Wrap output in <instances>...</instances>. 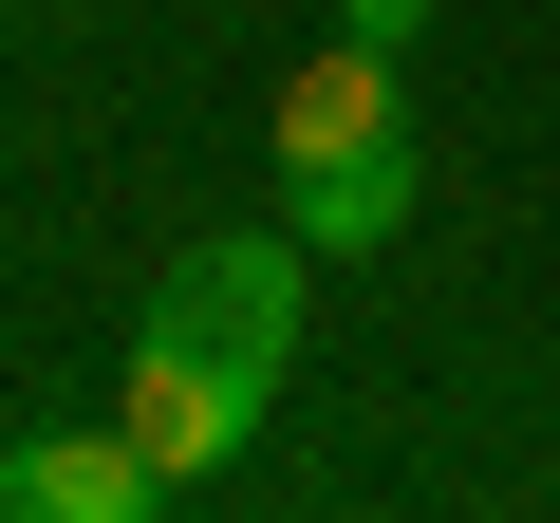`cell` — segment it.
I'll return each mask as SVG.
<instances>
[{"instance_id":"1","label":"cell","mask_w":560,"mask_h":523,"mask_svg":"<svg viewBox=\"0 0 560 523\" xmlns=\"http://www.w3.org/2000/svg\"><path fill=\"white\" fill-rule=\"evenodd\" d=\"M300 300H318V243L280 224V243H187L168 281L131 300V356H113V430L187 486H224L280 411V374H300Z\"/></svg>"},{"instance_id":"2","label":"cell","mask_w":560,"mask_h":523,"mask_svg":"<svg viewBox=\"0 0 560 523\" xmlns=\"http://www.w3.org/2000/svg\"><path fill=\"white\" fill-rule=\"evenodd\" d=\"M261 150H280V224H300L318 262H374L411 224V113H393V57L374 38H318L300 75H280Z\"/></svg>"},{"instance_id":"3","label":"cell","mask_w":560,"mask_h":523,"mask_svg":"<svg viewBox=\"0 0 560 523\" xmlns=\"http://www.w3.org/2000/svg\"><path fill=\"white\" fill-rule=\"evenodd\" d=\"M168 504V467L94 411V430H20V449H0V523H150Z\"/></svg>"},{"instance_id":"4","label":"cell","mask_w":560,"mask_h":523,"mask_svg":"<svg viewBox=\"0 0 560 523\" xmlns=\"http://www.w3.org/2000/svg\"><path fill=\"white\" fill-rule=\"evenodd\" d=\"M337 38H374V57H411V38H430V0H337Z\"/></svg>"}]
</instances>
